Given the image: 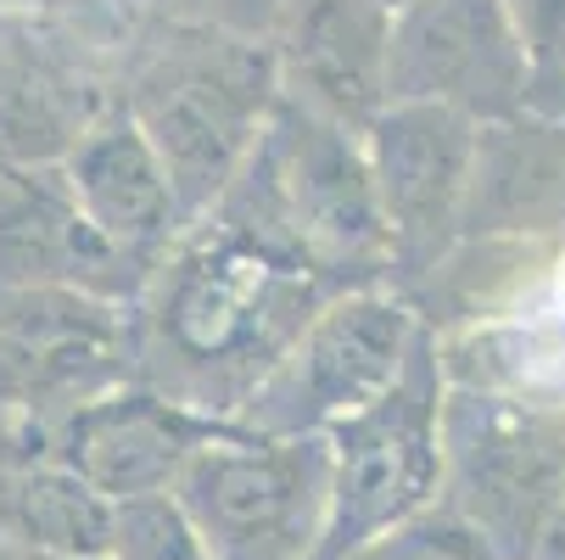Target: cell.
I'll return each mask as SVG.
<instances>
[{"mask_svg":"<svg viewBox=\"0 0 565 560\" xmlns=\"http://www.w3.org/2000/svg\"><path fill=\"white\" fill-rule=\"evenodd\" d=\"M342 292L253 230L207 213L151 270L135 314V381L235 421L269 370Z\"/></svg>","mask_w":565,"mask_h":560,"instance_id":"cell-1","label":"cell"},{"mask_svg":"<svg viewBox=\"0 0 565 560\" xmlns=\"http://www.w3.org/2000/svg\"><path fill=\"white\" fill-rule=\"evenodd\" d=\"M118 96L163 157L191 230L253 163L286 78L275 40L218 23H169L135 56Z\"/></svg>","mask_w":565,"mask_h":560,"instance_id":"cell-2","label":"cell"},{"mask_svg":"<svg viewBox=\"0 0 565 560\" xmlns=\"http://www.w3.org/2000/svg\"><path fill=\"white\" fill-rule=\"evenodd\" d=\"M337 292L392 286V230L375 197L364 135L280 96L253 163L213 208Z\"/></svg>","mask_w":565,"mask_h":560,"instance_id":"cell-3","label":"cell"},{"mask_svg":"<svg viewBox=\"0 0 565 560\" xmlns=\"http://www.w3.org/2000/svg\"><path fill=\"white\" fill-rule=\"evenodd\" d=\"M135 381V314L73 286L0 292V465L51 459L56 426Z\"/></svg>","mask_w":565,"mask_h":560,"instance_id":"cell-4","label":"cell"},{"mask_svg":"<svg viewBox=\"0 0 565 560\" xmlns=\"http://www.w3.org/2000/svg\"><path fill=\"white\" fill-rule=\"evenodd\" d=\"M448 364L443 337L426 326L397 387L370 410L331 426V527L313 560H348L381 532L443 505L448 488Z\"/></svg>","mask_w":565,"mask_h":560,"instance_id":"cell-5","label":"cell"},{"mask_svg":"<svg viewBox=\"0 0 565 560\" xmlns=\"http://www.w3.org/2000/svg\"><path fill=\"white\" fill-rule=\"evenodd\" d=\"M443 443V505L488 532L504 560H532L565 488V404L510 387L448 381Z\"/></svg>","mask_w":565,"mask_h":560,"instance_id":"cell-6","label":"cell"},{"mask_svg":"<svg viewBox=\"0 0 565 560\" xmlns=\"http://www.w3.org/2000/svg\"><path fill=\"white\" fill-rule=\"evenodd\" d=\"M174 499L213 560H313L331 527V437L241 426L191 459Z\"/></svg>","mask_w":565,"mask_h":560,"instance_id":"cell-7","label":"cell"},{"mask_svg":"<svg viewBox=\"0 0 565 560\" xmlns=\"http://www.w3.org/2000/svg\"><path fill=\"white\" fill-rule=\"evenodd\" d=\"M426 331V314L397 286L342 292L313 314V326L269 370V381L241 410L258 437H326L348 415L386 398Z\"/></svg>","mask_w":565,"mask_h":560,"instance_id":"cell-8","label":"cell"},{"mask_svg":"<svg viewBox=\"0 0 565 560\" xmlns=\"http://www.w3.org/2000/svg\"><path fill=\"white\" fill-rule=\"evenodd\" d=\"M481 124L431 102H392L364 129V157L392 230V286L420 292L465 242L481 175Z\"/></svg>","mask_w":565,"mask_h":560,"instance_id":"cell-9","label":"cell"},{"mask_svg":"<svg viewBox=\"0 0 565 560\" xmlns=\"http://www.w3.org/2000/svg\"><path fill=\"white\" fill-rule=\"evenodd\" d=\"M431 102L481 129L532 118V67L510 0H415L392 18L386 107Z\"/></svg>","mask_w":565,"mask_h":560,"instance_id":"cell-10","label":"cell"},{"mask_svg":"<svg viewBox=\"0 0 565 560\" xmlns=\"http://www.w3.org/2000/svg\"><path fill=\"white\" fill-rule=\"evenodd\" d=\"M230 432L241 426L185 410L174 398L129 381L90 398L85 410H73L51 437V459L67 465L73 476H85L113 505H129L151 494H174L191 459Z\"/></svg>","mask_w":565,"mask_h":560,"instance_id":"cell-11","label":"cell"},{"mask_svg":"<svg viewBox=\"0 0 565 560\" xmlns=\"http://www.w3.org/2000/svg\"><path fill=\"white\" fill-rule=\"evenodd\" d=\"M118 102L90 56L45 18H0V169L56 175Z\"/></svg>","mask_w":565,"mask_h":560,"instance_id":"cell-12","label":"cell"},{"mask_svg":"<svg viewBox=\"0 0 565 560\" xmlns=\"http://www.w3.org/2000/svg\"><path fill=\"white\" fill-rule=\"evenodd\" d=\"M151 264L113 247L78 213L62 175H12L0 169V292L73 286L107 303H140Z\"/></svg>","mask_w":565,"mask_h":560,"instance_id":"cell-13","label":"cell"},{"mask_svg":"<svg viewBox=\"0 0 565 560\" xmlns=\"http://www.w3.org/2000/svg\"><path fill=\"white\" fill-rule=\"evenodd\" d=\"M275 51L291 102L359 135L386 107L392 12L381 0H280Z\"/></svg>","mask_w":565,"mask_h":560,"instance_id":"cell-14","label":"cell"},{"mask_svg":"<svg viewBox=\"0 0 565 560\" xmlns=\"http://www.w3.org/2000/svg\"><path fill=\"white\" fill-rule=\"evenodd\" d=\"M67 197L78 202L113 247L135 253L140 264H163V253L185 235V213L174 197V180L163 169L157 146L124 107V96L96 118V129L73 146V157L56 169Z\"/></svg>","mask_w":565,"mask_h":560,"instance_id":"cell-15","label":"cell"},{"mask_svg":"<svg viewBox=\"0 0 565 560\" xmlns=\"http://www.w3.org/2000/svg\"><path fill=\"white\" fill-rule=\"evenodd\" d=\"M118 505L56 459L0 465V543L62 560H107Z\"/></svg>","mask_w":565,"mask_h":560,"instance_id":"cell-16","label":"cell"},{"mask_svg":"<svg viewBox=\"0 0 565 560\" xmlns=\"http://www.w3.org/2000/svg\"><path fill=\"white\" fill-rule=\"evenodd\" d=\"M348 560H504V554L493 549L488 532L470 527L454 505H431L415 521L381 532L375 543H364Z\"/></svg>","mask_w":565,"mask_h":560,"instance_id":"cell-17","label":"cell"},{"mask_svg":"<svg viewBox=\"0 0 565 560\" xmlns=\"http://www.w3.org/2000/svg\"><path fill=\"white\" fill-rule=\"evenodd\" d=\"M107 560H213V554L174 494H151V499L118 505Z\"/></svg>","mask_w":565,"mask_h":560,"instance_id":"cell-18","label":"cell"},{"mask_svg":"<svg viewBox=\"0 0 565 560\" xmlns=\"http://www.w3.org/2000/svg\"><path fill=\"white\" fill-rule=\"evenodd\" d=\"M526 67H532V118L565 124V0H510Z\"/></svg>","mask_w":565,"mask_h":560,"instance_id":"cell-19","label":"cell"},{"mask_svg":"<svg viewBox=\"0 0 565 560\" xmlns=\"http://www.w3.org/2000/svg\"><path fill=\"white\" fill-rule=\"evenodd\" d=\"M532 560H565V488H559V505H554L548 532H543V543H537V554H532Z\"/></svg>","mask_w":565,"mask_h":560,"instance_id":"cell-20","label":"cell"},{"mask_svg":"<svg viewBox=\"0 0 565 560\" xmlns=\"http://www.w3.org/2000/svg\"><path fill=\"white\" fill-rule=\"evenodd\" d=\"M40 12V0H0V18H29Z\"/></svg>","mask_w":565,"mask_h":560,"instance_id":"cell-21","label":"cell"},{"mask_svg":"<svg viewBox=\"0 0 565 560\" xmlns=\"http://www.w3.org/2000/svg\"><path fill=\"white\" fill-rule=\"evenodd\" d=\"M0 560H62V554H29V549H7V543H0Z\"/></svg>","mask_w":565,"mask_h":560,"instance_id":"cell-22","label":"cell"},{"mask_svg":"<svg viewBox=\"0 0 565 560\" xmlns=\"http://www.w3.org/2000/svg\"><path fill=\"white\" fill-rule=\"evenodd\" d=\"M381 7H386V12H392V18H397V12H403V7H415V0H381Z\"/></svg>","mask_w":565,"mask_h":560,"instance_id":"cell-23","label":"cell"}]
</instances>
